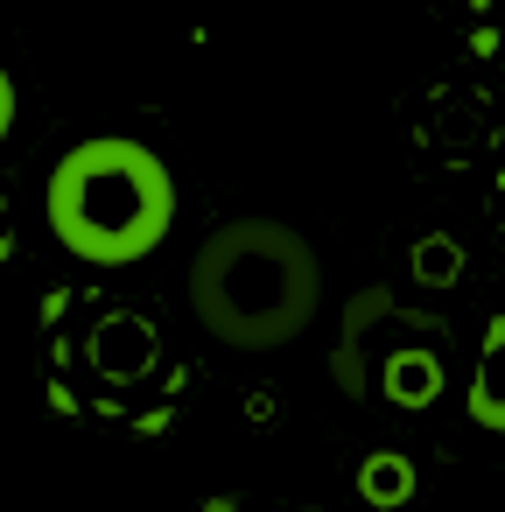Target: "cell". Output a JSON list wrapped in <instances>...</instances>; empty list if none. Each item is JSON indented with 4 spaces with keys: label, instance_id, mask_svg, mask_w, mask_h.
<instances>
[{
    "label": "cell",
    "instance_id": "obj_1",
    "mask_svg": "<svg viewBox=\"0 0 505 512\" xmlns=\"http://www.w3.org/2000/svg\"><path fill=\"white\" fill-rule=\"evenodd\" d=\"M190 316L225 351H288L323 309V260L288 218H225L190 253Z\"/></svg>",
    "mask_w": 505,
    "mask_h": 512
},
{
    "label": "cell",
    "instance_id": "obj_2",
    "mask_svg": "<svg viewBox=\"0 0 505 512\" xmlns=\"http://www.w3.org/2000/svg\"><path fill=\"white\" fill-rule=\"evenodd\" d=\"M50 239L85 267H134L176 232V176L134 134H92L43 183Z\"/></svg>",
    "mask_w": 505,
    "mask_h": 512
},
{
    "label": "cell",
    "instance_id": "obj_3",
    "mask_svg": "<svg viewBox=\"0 0 505 512\" xmlns=\"http://www.w3.org/2000/svg\"><path fill=\"white\" fill-rule=\"evenodd\" d=\"M470 421L505 435V316L484 330V351H477V379H470Z\"/></svg>",
    "mask_w": 505,
    "mask_h": 512
},
{
    "label": "cell",
    "instance_id": "obj_4",
    "mask_svg": "<svg viewBox=\"0 0 505 512\" xmlns=\"http://www.w3.org/2000/svg\"><path fill=\"white\" fill-rule=\"evenodd\" d=\"M8 134H15V78L0 71V141H8Z\"/></svg>",
    "mask_w": 505,
    "mask_h": 512
}]
</instances>
